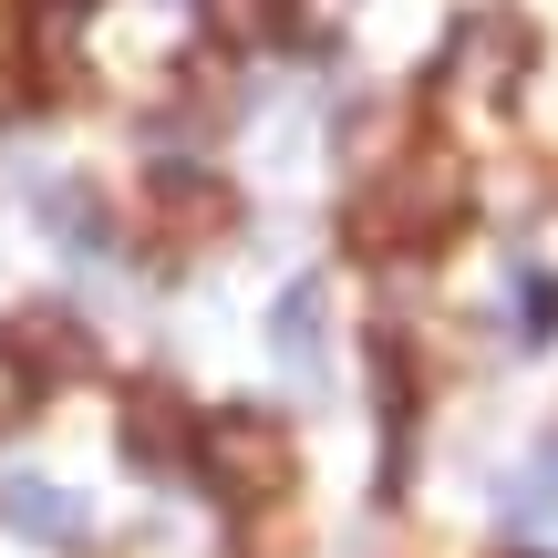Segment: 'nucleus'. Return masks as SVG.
<instances>
[{
  "instance_id": "obj_1",
  "label": "nucleus",
  "mask_w": 558,
  "mask_h": 558,
  "mask_svg": "<svg viewBox=\"0 0 558 558\" xmlns=\"http://www.w3.org/2000/svg\"><path fill=\"white\" fill-rule=\"evenodd\" d=\"M207 456H218V486H228L239 507L290 486V445H279L269 424H218V435H207Z\"/></svg>"
},
{
  "instance_id": "obj_2",
  "label": "nucleus",
  "mask_w": 558,
  "mask_h": 558,
  "mask_svg": "<svg viewBox=\"0 0 558 558\" xmlns=\"http://www.w3.org/2000/svg\"><path fill=\"white\" fill-rule=\"evenodd\" d=\"M0 518L21 538H83V497L73 486H41V476H0Z\"/></svg>"
},
{
  "instance_id": "obj_3",
  "label": "nucleus",
  "mask_w": 558,
  "mask_h": 558,
  "mask_svg": "<svg viewBox=\"0 0 558 558\" xmlns=\"http://www.w3.org/2000/svg\"><path fill=\"white\" fill-rule=\"evenodd\" d=\"M269 352L290 362V373H300V362L320 373V290H279V311H269Z\"/></svg>"
},
{
  "instance_id": "obj_4",
  "label": "nucleus",
  "mask_w": 558,
  "mask_h": 558,
  "mask_svg": "<svg viewBox=\"0 0 558 558\" xmlns=\"http://www.w3.org/2000/svg\"><path fill=\"white\" fill-rule=\"evenodd\" d=\"M497 497H507V518H518V527H558V456H538L527 476H507Z\"/></svg>"
},
{
  "instance_id": "obj_5",
  "label": "nucleus",
  "mask_w": 558,
  "mask_h": 558,
  "mask_svg": "<svg viewBox=\"0 0 558 558\" xmlns=\"http://www.w3.org/2000/svg\"><path fill=\"white\" fill-rule=\"evenodd\" d=\"M207 21H218L228 41H279V21H290V0H207Z\"/></svg>"
}]
</instances>
